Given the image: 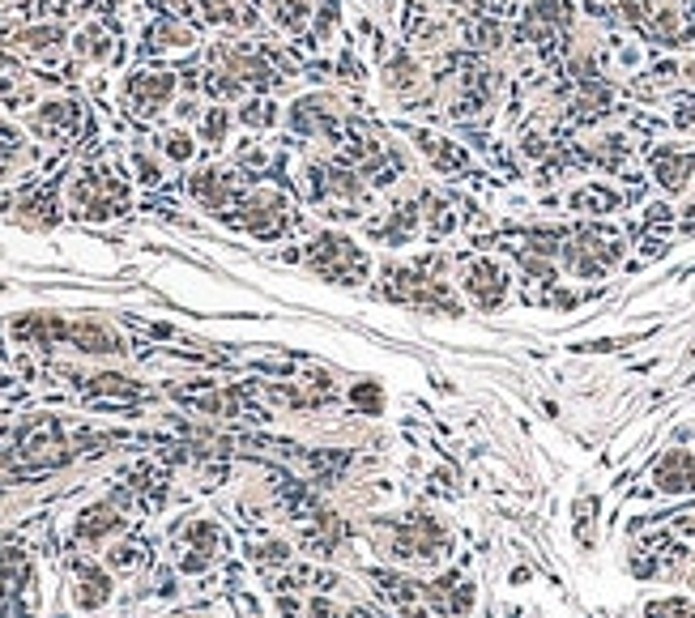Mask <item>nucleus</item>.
<instances>
[{
	"label": "nucleus",
	"mask_w": 695,
	"mask_h": 618,
	"mask_svg": "<svg viewBox=\"0 0 695 618\" xmlns=\"http://www.w3.org/2000/svg\"><path fill=\"white\" fill-rule=\"evenodd\" d=\"M623 261V235L619 230H606V226H580L572 235H564V248H559V265L572 274V278H606L615 265Z\"/></svg>",
	"instance_id": "nucleus-1"
},
{
	"label": "nucleus",
	"mask_w": 695,
	"mask_h": 618,
	"mask_svg": "<svg viewBox=\"0 0 695 618\" xmlns=\"http://www.w3.org/2000/svg\"><path fill=\"white\" fill-rule=\"evenodd\" d=\"M307 265H312V274L338 281V286H358V281H367V274H371L367 252H363L350 235H338V230H325V235L307 248Z\"/></svg>",
	"instance_id": "nucleus-2"
},
{
	"label": "nucleus",
	"mask_w": 695,
	"mask_h": 618,
	"mask_svg": "<svg viewBox=\"0 0 695 618\" xmlns=\"http://www.w3.org/2000/svg\"><path fill=\"white\" fill-rule=\"evenodd\" d=\"M68 197H73L77 214H86V218H112V214L128 210V188L116 171L108 167H86L73 179Z\"/></svg>",
	"instance_id": "nucleus-3"
},
{
	"label": "nucleus",
	"mask_w": 695,
	"mask_h": 618,
	"mask_svg": "<svg viewBox=\"0 0 695 618\" xmlns=\"http://www.w3.org/2000/svg\"><path fill=\"white\" fill-rule=\"evenodd\" d=\"M175 94V73L172 68H141L124 81V99L137 115H159Z\"/></svg>",
	"instance_id": "nucleus-4"
},
{
	"label": "nucleus",
	"mask_w": 695,
	"mask_h": 618,
	"mask_svg": "<svg viewBox=\"0 0 695 618\" xmlns=\"http://www.w3.org/2000/svg\"><path fill=\"white\" fill-rule=\"evenodd\" d=\"M648 171H653V179H657L661 192H683L695 175V150L674 146V141L653 146L648 150Z\"/></svg>",
	"instance_id": "nucleus-5"
},
{
	"label": "nucleus",
	"mask_w": 695,
	"mask_h": 618,
	"mask_svg": "<svg viewBox=\"0 0 695 618\" xmlns=\"http://www.w3.org/2000/svg\"><path fill=\"white\" fill-rule=\"evenodd\" d=\"M462 286L465 294L478 303V307H500L504 303V294H508V269L500 265V261H491V256H478V261H469L462 274Z\"/></svg>",
	"instance_id": "nucleus-6"
},
{
	"label": "nucleus",
	"mask_w": 695,
	"mask_h": 618,
	"mask_svg": "<svg viewBox=\"0 0 695 618\" xmlns=\"http://www.w3.org/2000/svg\"><path fill=\"white\" fill-rule=\"evenodd\" d=\"M243 205V214H239V226H248L256 239H274V235H282L287 230V201L278 197V192H252V197H243L239 201Z\"/></svg>",
	"instance_id": "nucleus-7"
},
{
	"label": "nucleus",
	"mask_w": 695,
	"mask_h": 618,
	"mask_svg": "<svg viewBox=\"0 0 695 618\" xmlns=\"http://www.w3.org/2000/svg\"><path fill=\"white\" fill-rule=\"evenodd\" d=\"M30 128H35L43 141H68V137L81 128V103H73V99L43 103L39 112L30 115Z\"/></svg>",
	"instance_id": "nucleus-8"
},
{
	"label": "nucleus",
	"mask_w": 695,
	"mask_h": 618,
	"mask_svg": "<svg viewBox=\"0 0 695 618\" xmlns=\"http://www.w3.org/2000/svg\"><path fill=\"white\" fill-rule=\"evenodd\" d=\"M422 593H427V606L431 610H440V615H469L473 610V584L465 580V576H440V580H431V584H422Z\"/></svg>",
	"instance_id": "nucleus-9"
},
{
	"label": "nucleus",
	"mask_w": 695,
	"mask_h": 618,
	"mask_svg": "<svg viewBox=\"0 0 695 618\" xmlns=\"http://www.w3.org/2000/svg\"><path fill=\"white\" fill-rule=\"evenodd\" d=\"M397 546H402V555H406V559H435V555H444L448 538H444V529H440L431 516H418V520L402 525Z\"/></svg>",
	"instance_id": "nucleus-10"
},
{
	"label": "nucleus",
	"mask_w": 695,
	"mask_h": 618,
	"mask_svg": "<svg viewBox=\"0 0 695 618\" xmlns=\"http://www.w3.org/2000/svg\"><path fill=\"white\" fill-rule=\"evenodd\" d=\"M653 482H657V491H666V495H687V491H695V452L670 449L657 461Z\"/></svg>",
	"instance_id": "nucleus-11"
},
{
	"label": "nucleus",
	"mask_w": 695,
	"mask_h": 618,
	"mask_svg": "<svg viewBox=\"0 0 695 618\" xmlns=\"http://www.w3.org/2000/svg\"><path fill=\"white\" fill-rule=\"evenodd\" d=\"M192 197L205 205V210H227V205H235V201H243L239 197V179L235 175H227V171H201V175H192Z\"/></svg>",
	"instance_id": "nucleus-12"
},
{
	"label": "nucleus",
	"mask_w": 695,
	"mask_h": 618,
	"mask_svg": "<svg viewBox=\"0 0 695 618\" xmlns=\"http://www.w3.org/2000/svg\"><path fill=\"white\" fill-rule=\"evenodd\" d=\"M218 546H223V529L214 520H197L188 529V551H184L179 567L184 571H205L214 563V555H218Z\"/></svg>",
	"instance_id": "nucleus-13"
},
{
	"label": "nucleus",
	"mask_w": 695,
	"mask_h": 618,
	"mask_svg": "<svg viewBox=\"0 0 695 618\" xmlns=\"http://www.w3.org/2000/svg\"><path fill=\"white\" fill-rule=\"evenodd\" d=\"M290 124L299 133H307V137H338V112H333L329 99H303V103H294Z\"/></svg>",
	"instance_id": "nucleus-14"
},
{
	"label": "nucleus",
	"mask_w": 695,
	"mask_h": 618,
	"mask_svg": "<svg viewBox=\"0 0 695 618\" xmlns=\"http://www.w3.org/2000/svg\"><path fill=\"white\" fill-rule=\"evenodd\" d=\"M414 141H418L422 159L440 171V175H457V171L469 167V154H465L457 141H448V137H435V133H414Z\"/></svg>",
	"instance_id": "nucleus-15"
},
{
	"label": "nucleus",
	"mask_w": 695,
	"mask_h": 618,
	"mask_svg": "<svg viewBox=\"0 0 695 618\" xmlns=\"http://www.w3.org/2000/svg\"><path fill=\"white\" fill-rule=\"evenodd\" d=\"M73 576H77V606L81 610H99L108 597H112V576L94 563L77 559L73 563Z\"/></svg>",
	"instance_id": "nucleus-16"
},
{
	"label": "nucleus",
	"mask_w": 695,
	"mask_h": 618,
	"mask_svg": "<svg viewBox=\"0 0 695 618\" xmlns=\"http://www.w3.org/2000/svg\"><path fill=\"white\" fill-rule=\"evenodd\" d=\"M619 205H623V192L610 188V184H602V179L580 184L577 192L568 197V210H577V214H615Z\"/></svg>",
	"instance_id": "nucleus-17"
},
{
	"label": "nucleus",
	"mask_w": 695,
	"mask_h": 618,
	"mask_svg": "<svg viewBox=\"0 0 695 618\" xmlns=\"http://www.w3.org/2000/svg\"><path fill=\"white\" fill-rule=\"evenodd\" d=\"M376 580H380V593L397 606L402 618H427V593H422V584L397 580V576H376Z\"/></svg>",
	"instance_id": "nucleus-18"
},
{
	"label": "nucleus",
	"mask_w": 695,
	"mask_h": 618,
	"mask_svg": "<svg viewBox=\"0 0 695 618\" xmlns=\"http://www.w3.org/2000/svg\"><path fill=\"white\" fill-rule=\"evenodd\" d=\"M418 235V210L414 205H393L384 223L371 226V239L376 243H389V248H402Z\"/></svg>",
	"instance_id": "nucleus-19"
},
{
	"label": "nucleus",
	"mask_w": 695,
	"mask_h": 618,
	"mask_svg": "<svg viewBox=\"0 0 695 618\" xmlns=\"http://www.w3.org/2000/svg\"><path fill=\"white\" fill-rule=\"evenodd\" d=\"M197 22H214V26H243L252 13L243 9V0H179Z\"/></svg>",
	"instance_id": "nucleus-20"
},
{
	"label": "nucleus",
	"mask_w": 695,
	"mask_h": 618,
	"mask_svg": "<svg viewBox=\"0 0 695 618\" xmlns=\"http://www.w3.org/2000/svg\"><path fill=\"white\" fill-rule=\"evenodd\" d=\"M584 159L606 171H619L628 159H632V141H628L623 133H606V137H597V141L584 146Z\"/></svg>",
	"instance_id": "nucleus-21"
},
{
	"label": "nucleus",
	"mask_w": 695,
	"mask_h": 618,
	"mask_svg": "<svg viewBox=\"0 0 695 618\" xmlns=\"http://www.w3.org/2000/svg\"><path fill=\"white\" fill-rule=\"evenodd\" d=\"M119 525H124V516H119L112 504L86 507L81 520H77V538H81V542H99V538H108V533L119 529Z\"/></svg>",
	"instance_id": "nucleus-22"
},
{
	"label": "nucleus",
	"mask_w": 695,
	"mask_h": 618,
	"mask_svg": "<svg viewBox=\"0 0 695 618\" xmlns=\"http://www.w3.org/2000/svg\"><path fill=\"white\" fill-rule=\"evenodd\" d=\"M60 39H64V30H60L56 22H43V26H26V30H17V48H26V52H39V56H48V52H56Z\"/></svg>",
	"instance_id": "nucleus-23"
},
{
	"label": "nucleus",
	"mask_w": 695,
	"mask_h": 618,
	"mask_svg": "<svg viewBox=\"0 0 695 618\" xmlns=\"http://www.w3.org/2000/svg\"><path fill=\"white\" fill-rule=\"evenodd\" d=\"M22 73H26V68H22L17 60L0 56V90H4V99H13V103H26V99H30V86H26Z\"/></svg>",
	"instance_id": "nucleus-24"
},
{
	"label": "nucleus",
	"mask_w": 695,
	"mask_h": 618,
	"mask_svg": "<svg viewBox=\"0 0 695 618\" xmlns=\"http://www.w3.org/2000/svg\"><path fill=\"white\" fill-rule=\"evenodd\" d=\"M77 56L108 60V56H112V35H108L103 26H86V30L77 35Z\"/></svg>",
	"instance_id": "nucleus-25"
},
{
	"label": "nucleus",
	"mask_w": 695,
	"mask_h": 618,
	"mask_svg": "<svg viewBox=\"0 0 695 618\" xmlns=\"http://www.w3.org/2000/svg\"><path fill=\"white\" fill-rule=\"evenodd\" d=\"M389 86H393L397 94H406V90H414V86H418V64H414L409 56L393 60V64H389Z\"/></svg>",
	"instance_id": "nucleus-26"
},
{
	"label": "nucleus",
	"mask_w": 695,
	"mask_h": 618,
	"mask_svg": "<svg viewBox=\"0 0 695 618\" xmlns=\"http://www.w3.org/2000/svg\"><path fill=\"white\" fill-rule=\"evenodd\" d=\"M150 35H154V43H159V48H188V43H192V39H188V30H184L179 22H172V17H163Z\"/></svg>",
	"instance_id": "nucleus-27"
},
{
	"label": "nucleus",
	"mask_w": 695,
	"mask_h": 618,
	"mask_svg": "<svg viewBox=\"0 0 695 618\" xmlns=\"http://www.w3.org/2000/svg\"><path fill=\"white\" fill-rule=\"evenodd\" d=\"M278 22L287 30H299L307 22V0H278Z\"/></svg>",
	"instance_id": "nucleus-28"
},
{
	"label": "nucleus",
	"mask_w": 695,
	"mask_h": 618,
	"mask_svg": "<svg viewBox=\"0 0 695 618\" xmlns=\"http://www.w3.org/2000/svg\"><path fill=\"white\" fill-rule=\"evenodd\" d=\"M427 223H431L435 235H444V230H453V210L440 197H427Z\"/></svg>",
	"instance_id": "nucleus-29"
},
{
	"label": "nucleus",
	"mask_w": 695,
	"mask_h": 618,
	"mask_svg": "<svg viewBox=\"0 0 695 618\" xmlns=\"http://www.w3.org/2000/svg\"><path fill=\"white\" fill-rule=\"evenodd\" d=\"M227 124H231V119H227V108H214V112L205 115V124H201V137L218 146V141L227 137Z\"/></svg>",
	"instance_id": "nucleus-30"
},
{
	"label": "nucleus",
	"mask_w": 695,
	"mask_h": 618,
	"mask_svg": "<svg viewBox=\"0 0 695 618\" xmlns=\"http://www.w3.org/2000/svg\"><path fill=\"white\" fill-rule=\"evenodd\" d=\"M163 150L172 154L175 163H184V159H192V137H188V133H167V137H163Z\"/></svg>",
	"instance_id": "nucleus-31"
},
{
	"label": "nucleus",
	"mask_w": 695,
	"mask_h": 618,
	"mask_svg": "<svg viewBox=\"0 0 695 618\" xmlns=\"http://www.w3.org/2000/svg\"><path fill=\"white\" fill-rule=\"evenodd\" d=\"M674 124H679L683 133H695V94H683V99L674 103Z\"/></svg>",
	"instance_id": "nucleus-32"
},
{
	"label": "nucleus",
	"mask_w": 695,
	"mask_h": 618,
	"mask_svg": "<svg viewBox=\"0 0 695 618\" xmlns=\"http://www.w3.org/2000/svg\"><path fill=\"white\" fill-rule=\"evenodd\" d=\"M243 119L265 128V124H274V119H278V112H274V103H261V99H256V103H248V108H243Z\"/></svg>",
	"instance_id": "nucleus-33"
},
{
	"label": "nucleus",
	"mask_w": 695,
	"mask_h": 618,
	"mask_svg": "<svg viewBox=\"0 0 695 618\" xmlns=\"http://www.w3.org/2000/svg\"><path fill=\"white\" fill-rule=\"evenodd\" d=\"M137 559H141L137 546H116V551H112V567H132Z\"/></svg>",
	"instance_id": "nucleus-34"
},
{
	"label": "nucleus",
	"mask_w": 695,
	"mask_h": 618,
	"mask_svg": "<svg viewBox=\"0 0 695 618\" xmlns=\"http://www.w3.org/2000/svg\"><path fill=\"white\" fill-rule=\"evenodd\" d=\"M256 559H261V563H282V559H287V546H282V542H269L265 551H256Z\"/></svg>",
	"instance_id": "nucleus-35"
},
{
	"label": "nucleus",
	"mask_w": 695,
	"mask_h": 618,
	"mask_svg": "<svg viewBox=\"0 0 695 618\" xmlns=\"http://www.w3.org/2000/svg\"><path fill=\"white\" fill-rule=\"evenodd\" d=\"M312 615H316V618H342V610H338L333 602H325V597H316V602H312Z\"/></svg>",
	"instance_id": "nucleus-36"
},
{
	"label": "nucleus",
	"mask_w": 695,
	"mask_h": 618,
	"mask_svg": "<svg viewBox=\"0 0 695 618\" xmlns=\"http://www.w3.org/2000/svg\"><path fill=\"white\" fill-rule=\"evenodd\" d=\"M354 401H358V405L367 401V409H380V393H376V389H363V384H358V389H354Z\"/></svg>",
	"instance_id": "nucleus-37"
},
{
	"label": "nucleus",
	"mask_w": 695,
	"mask_h": 618,
	"mask_svg": "<svg viewBox=\"0 0 695 618\" xmlns=\"http://www.w3.org/2000/svg\"><path fill=\"white\" fill-rule=\"evenodd\" d=\"M350 618H371V610H350Z\"/></svg>",
	"instance_id": "nucleus-38"
}]
</instances>
